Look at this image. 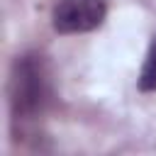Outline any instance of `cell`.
<instances>
[{
  "label": "cell",
  "mask_w": 156,
  "mask_h": 156,
  "mask_svg": "<svg viewBox=\"0 0 156 156\" xmlns=\"http://www.w3.org/2000/svg\"><path fill=\"white\" fill-rule=\"evenodd\" d=\"M136 83H139V90H144V93L156 90V39L149 44V51H146V58H144Z\"/></svg>",
  "instance_id": "3"
},
{
  "label": "cell",
  "mask_w": 156,
  "mask_h": 156,
  "mask_svg": "<svg viewBox=\"0 0 156 156\" xmlns=\"http://www.w3.org/2000/svg\"><path fill=\"white\" fill-rule=\"evenodd\" d=\"M49 73L41 56H20L12 66L10 78V102L17 117H37L49 102Z\"/></svg>",
  "instance_id": "1"
},
{
  "label": "cell",
  "mask_w": 156,
  "mask_h": 156,
  "mask_svg": "<svg viewBox=\"0 0 156 156\" xmlns=\"http://www.w3.org/2000/svg\"><path fill=\"white\" fill-rule=\"evenodd\" d=\"M105 0H58L51 15V24L58 34L93 32L105 22Z\"/></svg>",
  "instance_id": "2"
}]
</instances>
